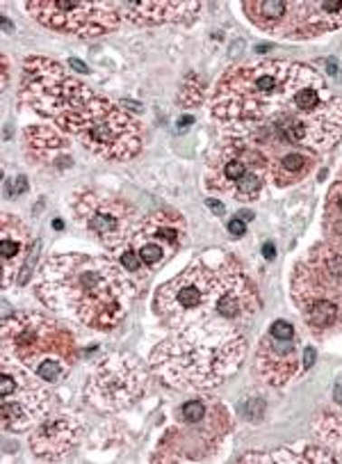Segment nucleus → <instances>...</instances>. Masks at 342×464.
Masks as SVG:
<instances>
[{
  "label": "nucleus",
  "instance_id": "obj_1",
  "mask_svg": "<svg viewBox=\"0 0 342 464\" xmlns=\"http://www.w3.org/2000/svg\"><path fill=\"white\" fill-rule=\"evenodd\" d=\"M153 309L166 327L178 332L192 327H235L261 309V295L233 256L210 249L178 277L157 288Z\"/></svg>",
  "mask_w": 342,
  "mask_h": 464
},
{
  "label": "nucleus",
  "instance_id": "obj_2",
  "mask_svg": "<svg viewBox=\"0 0 342 464\" xmlns=\"http://www.w3.org/2000/svg\"><path fill=\"white\" fill-rule=\"evenodd\" d=\"M138 291L133 275L94 254L52 256L37 277V295L43 304L96 332L119 327Z\"/></svg>",
  "mask_w": 342,
  "mask_h": 464
},
{
  "label": "nucleus",
  "instance_id": "obj_3",
  "mask_svg": "<svg viewBox=\"0 0 342 464\" xmlns=\"http://www.w3.org/2000/svg\"><path fill=\"white\" fill-rule=\"evenodd\" d=\"M247 343L235 327H192L166 336L151 354V369L181 392L210 389L238 373Z\"/></svg>",
  "mask_w": 342,
  "mask_h": 464
},
{
  "label": "nucleus",
  "instance_id": "obj_4",
  "mask_svg": "<svg viewBox=\"0 0 342 464\" xmlns=\"http://www.w3.org/2000/svg\"><path fill=\"white\" fill-rule=\"evenodd\" d=\"M292 63L267 60L235 67L217 82L213 94V117L231 138H240L267 120L283 92Z\"/></svg>",
  "mask_w": 342,
  "mask_h": 464
},
{
  "label": "nucleus",
  "instance_id": "obj_5",
  "mask_svg": "<svg viewBox=\"0 0 342 464\" xmlns=\"http://www.w3.org/2000/svg\"><path fill=\"white\" fill-rule=\"evenodd\" d=\"M233 428L226 407L214 398H192L176 410L174 426L166 428L153 462H199L217 453Z\"/></svg>",
  "mask_w": 342,
  "mask_h": 464
},
{
  "label": "nucleus",
  "instance_id": "obj_6",
  "mask_svg": "<svg viewBox=\"0 0 342 464\" xmlns=\"http://www.w3.org/2000/svg\"><path fill=\"white\" fill-rule=\"evenodd\" d=\"M57 124L67 133L81 138L85 149L99 159L130 160L142 149V130L138 120L100 96H94L81 112Z\"/></svg>",
  "mask_w": 342,
  "mask_h": 464
},
{
  "label": "nucleus",
  "instance_id": "obj_7",
  "mask_svg": "<svg viewBox=\"0 0 342 464\" xmlns=\"http://www.w3.org/2000/svg\"><path fill=\"white\" fill-rule=\"evenodd\" d=\"M51 357L67 359L69 364L76 359V339L67 327L33 312L12 314L3 321V359L34 371Z\"/></svg>",
  "mask_w": 342,
  "mask_h": 464
},
{
  "label": "nucleus",
  "instance_id": "obj_8",
  "mask_svg": "<svg viewBox=\"0 0 342 464\" xmlns=\"http://www.w3.org/2000/svg\"><path fill=\"white\" fill-rule=\"evenodd\" d=\"M94 96V92L87 90L55 60H25L24 76H21V101L42 117L62 121L81 112Z\"/></svg>",
  "mask_w": 342,
  "mask_h": 464
},
{
  "label": "nucleus",
  "instance_id": "obj_9",
  "mask_svg": "<svg viewBox=\"0 0 342 464\" xmlns=\"http://www.w3.org/2000/svg\"><path fill=\"white\" fill-rule=\"evenodd\" d=\"M270 179V159L244 140H231L219 147L205 168L208 190L240 201L258 199Z\"/></svg>",
  "mask_w": 342,
  "mask_h": 464
},
{
  "label": "nucleus",
  "instance_id": "obj_10",
  "mask_svg": "<svg viewBox=\"0 0 342 464\" xmlns=\"http://www.w3.org/2000/svg\"><path fill=\"white\" fill-rule=\"evenodd\" d=\"M148 371L133 353H112L85 384V401L99 411H121L147 393Z\"/></svg>",
  "mask_w": 342,
  "mask_h": 464
},
{
  "label": "nucleus",
  "instance_id": "obj_11",
  "mask_svg": "<svg viewBox=\"0 0 342 464\" xmlns=\"http://www.w3.org/2000/svg\"><path fill=\"white\" fill-rule=\"evenodd\" d=\"M76 220L108 249L121 252L138 231L139 213L126 199L99 190H81L73 199Z\"/></svg>",
  "mask_w": 342,
  "mask_h": 464
},
{
  "label": "nucleus",
  "instance_id": "obj_12",
  "mask_svg": "<svg viewBox=\"0 0 342 464\" xmlns=\"http://www.w3.org/2000/svg\"><path fill=\"white\" fill-rule=\"evenodd\" d=\"M33 371L3 359L0 364V421L5 432H25L43 421L52 396L33 378Z\"/></svg>",
  "mask_w": 342,
  "mask_h": 464
},
{
  "label": "nucleus",
  "instance_id": "obj_13",
  "mask_svg": "<svg viewBox=\"0 0 342 464\" xmlns=\"http://www.w3.org/2000/svg\"><path fill=\"white\" fill-rule=\"evenodd\" d=\"M33 19L46 28L76 37H99L119 25V7L105 0H43L24 3Z\"/></svg>",
  "mask_w": 342,
  "mask_h": 464
},
{
  "label": "nucleus",
  "instance_id": "obj_14",
  "mask_svg": "<svg viewBox=\"0 0 342 464\" xmlns=\"http://www.w3.org/2000/svg\"><path fill=\"white\" fill-rule=\"evenodd\" d=\"M185 240L187 227L181 213L156 211L139 222L138 231L126 247L133 249L142 264L151 270L166 264L185 245Z\"/></svg>",
  "mask_w": 342,
  "mask_h": 464
},
{
  "label": "nucleus",
  "instance_id": "obj_15",
  "mask_svg": "<svg viewBox=\"0 0 342 464\" xmlns=\"http://www.w3.org/2000/svg\"><path fill=\"white\" fill-rule=\"evenodd\" d=\"M85 435V421L76 411H55L30 435V450L42 459H60L71 453Z\"/></svg>",
  "mask_w": 342,
  "mask_h": 464
},
{
  "label": "nucleus",
  "instance_id": "obj_16",
  "mask_svg": "<svg viewBox=\"0 0 342 464\" xmlns=\"http://www.w3.org/2000/svg\"><path fill=\"white\" fill-rule=\"evenodd\" d=\"M337 28H342V3L309 0V3H288V16L280 24L279 34L290 39H304Z\"/></svg>",
  "mask_w": 342,
  "mask_h": 464
},
{
  "label": "nucleus",
  "instance_id": "obj_17",
  "mask_svg": "<svg viewBox=\"0 0 342 464\" xmlns=\"http://www.w3.org/2000/svg\"><path fill=\"white\" fill-rule=\"evenodd\" d=\"M256 371L267 384H274V387H283V384L290 382L299 371L297 336L276 339V336L267 334L258 345Z\"/></svg>",
  "mask_w": 342,
  "mask_h": 464
},
{
  "label": "nucleus",
  "instance_id": "obj_18",
  "mask_svg": "<svg viewBox=\"0 0 342 464\" xmlns=\"http://www.w3.org/2000/svg\"><path fill=\"white\" fill-rule=\"evenodd\" d=\"M30 231L16 216L3 213L0 220V266H3V288L14 284L16 275L28 261Z\"/></svg>",
  "mask_w": 342,
  "mask_h": 464
},
{
  "label": "nucleus",
  "instance_id": "obj_19",
  "mask_svg": "<svg viewBox=\"0 0 342 464\" xmlns=\"http://www.w3.org/2000/svg\"><path fill=\"white\" fill-rule=\"evenodd\" d=\"M117 7H119V14L124 19L142 25L190 21L201 10L199 3H169V0H160V3H151V0H142V3L124 0V3H117Z\"/></svg>",
  "mask_w": 342,
  "mask_h": 464
},
{
  "label": "nucleus",
  "instance_id": "obj_20",
  "mask_svg": "<svg viewBox=\"0 0 342 464\" xmlns=\"http://www.w3.org/2000/svg\"><path fill=\"white\" fill-rule=\"evenodd\" d=\"M25 142H28V149L37 159L48 160V163L62 160L57 159V156L69 147L67 140L57 133L55 129H51V126H33V129H28L25 130Z\"/></svg>",
  "mask_w": 342,
  "mask_h": 464
},
{
  "label": "nucleus",
  "instance_id": "obj_21",
  "mask_svg": "<svg viewBox=\"0 0 342 464\" xmlns=\"http://www.w3.org/2000/svg\"><path fill=\"white\" fill-rule=\"evenodd\" d=\"M310 168H313V160L301 151L280 153L279 159L270 160L271 179H274L279 186H288V183L301 181L304 174H309Z\"/></svg>",
  "mask_w": 342,
  "mask_h": 464
},
{
  "label": "nucleus",
  "instance_id": "obj_22",
  "mask_svg": "<svg viewBox=\"0 0 342 464\" xmlns=\"http://www.w3.org/2000/svg\"><path fill=\"white\" fill-rule=\"evenodd\" d=\"M244 12L249 19L262 30L270 33H279L280 24L288 16V3L283 0H265V3H244Z\"/></svg>",
  "mask_w": 342,
  "mask_h": 464
},
{
  "label": "nucleus",
  "instance_id": "obj_23",
  "mask_svg": "<svg viewBox=\"0 0 342 464\" xmlns=\"http://www.w3.org/2000/svg\"><path fill=\"white\" fill-rule=\"evenodd\" d=\"M304 318L310 325L313 332H324L328 327L337 325L342 316V306L336 302H318V304H310L309 309H304Z\"/></svg>",
  "mask_w": 342,
  "mask_h": 464
},
{
  "label": "nucleus",
  "instance_id": "obj_24",
  "mask_svg": "<svg viewBox=\"0 0 342 464\" xmlns=\"http://www.w3.org/2000/svg\"><path fill=\"white\" fill-rule=\"evenodd\" d=\"M71 364H69L67 359H60V357H51V359H43L42 364L33 371L37 378H42L43 382H60L64 375L69 373Z\"/></svg>",
  "mask_w": 342,
  "mask_h": 464
},
{
  "label": "nucleus",
  "instance_id": "obj_25",
  "mask_svg": "<svg viewBox=\"0 0 342 464\" xmlns=\"http://www.w3.org/2000/svg\"><path fill=\"white\" fill-rule=\"evenodd\" d=\"M270 334L276 336V339H292V336H295V327L288 321H276L274 325H271Z\"/></svg>",
  "mask_w": 342,
  "mask_h": 464
},
{
  "label": "nucleus",
  "instance_id": "obj_26",
  "mask_svg": "<svg viewBox=\"0 0 342 464\" xmlns=\"http://www.w3.org/2000/svg\"><path fill=\"white\" fill-rule=\"evenodd\" d=\"M228 231L235 236V238H240V236L247 234V227H244V220H240V218H235V220H231V225H228Z\"/></svg>",
  "mask_w": 342,
  "mask_h": 464
},
{
  "label": "nucleus",
  "instance_id": "obj_27",
  "mask_svg": "<svg viewBox=\"0 0 342 464\" xmlns=\"http://www.w3.org/2000/svg\"><path fill=\"white\" fill-rule=\"evenodd\" d=\"M28 190V181L25 177H16V186H12V197H19L21 192Z\"/></svg>",
  "mask_w": 342,
  "mask_h": 464
},
{
  "label": "nucleus",
  "instance_id": "obj_28",
  "mask_svg": "<svg viewBox=\"0 0 342 464\" xmlns=\"http://www.w3.org/2000/svg\"><path fill=\"white\" fill-rule=\"evenodd\" d=\"M208 208H210V211L217 213V216H223V206H222V201H217V199H208Z\"/></svg>",
  "mask_w": 342,
  "mask_h": 464
},
{
  "label": "nucleus",
  "instance_id": "obj_29",
  "mask_svg": "<svg viewBox=\"0 0 342 464\" xmlns=\"http://www.w3.org/2000/svg\"><path fill=\"white\" fill-rule=\"evenodd\" d=\"M313 359H315V350L306 348V353H304V366H306V369H310V366H313Z\"/></svg>",
  "mask_w": 342,
  "mask_h": 464
},
{
  "label": "nucleus",
  "instance_id": "obj_30",
  "mask_svg": "<svg viewBox=\"0 0 342 464\" xmlns=\"http://www.w3.org/2000/svg\"><path fill=\"white\" fill-rule=\"evenodd\" d=\"M69 67H73V69H76V72H81V73L90 72V69H87V64H82L81 60H69Z\"/></svg>",
  "mask_w": 342,
  "mask_h": 464
},
{
  "label": "nucleus",
  "instance_id": "obj_31",
  "mask_svg": "<svg viewBox=\"0 0 342 464\" xmlns=\"http://www.w3.org/2000/svg\"><path fill=\"white\" fill-rule=\"evenodd\" d=\"M262 254H265V259H274L276 256V249L271 243H265V247H262Z\"/></svg>",
  "mask_w": 342,
  "mask_h": 464
},
{
  "label": "nucleus",
  "instance_id": "obj_32",
  "mask_svg": "<svg viewBox=\"0 0 342 464\" xmlns=\"http://www.w3.org/2000/svg\"><path fill=\"white\" fill-rule=\"evenodd\" d=\"M7 73H10V72H7V58L3 55V90L7 87Z\"/></svg>",
  "mask_w": 342,
  "mask_h": 464
}]
</instances>
